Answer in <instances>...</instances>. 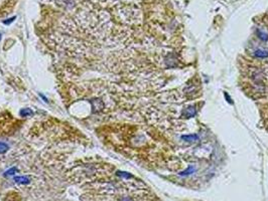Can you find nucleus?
I'll return each instance as SVG.
<instances>
[{
	"label": "nucleus",
	"instance_id": "nucleus-7",
	"mask_svg": "<svg viewBox=\"0 0 268 201\" xmlns=\"http://www.w3.org/2000/svg\"><path fill=\"white\" fill-rule=\"evenodd\" d=\"M8 150V145L4 142H0V153L3 154Z\"/></svg>",
	"mask_w": 268,
	"mask_h": 201
},
{
	"label": "nucleus",
	"instance_id": "nucleus-6",
	"mask_svg": "<svg viewBox=\"0 0 268 201\" xmlns=\"http://www.w3.org/2000/svg\"><path fill=\"white\" fill-rule=\"evenodd\" d=\"M32 115H33V112L30 109H22L20 111L21 117H29V116H32Z\"/></svg>",
	"mask_w": 268,
	"mask_h": 201
},
{
	"label": "nucleus",
	"instance_id": "nucleus-4",
	"mask_svg": "<svg viewBox=\"0 0 268 201\" xmlns=\"http://www.w3.org/2000/svg\"><path fill=\"white\" fill-rule=\"evenodd\" d=\"M254 55L256 57H259V59H265L268 56V51L264 49H258L254 52Z\"/></svg>",
	"mask_w": 268,
	"mask_h": 201
},
{
	"label": "nucleus",
	"instance_id": "nucleus-14",
	"mask_svg": "<svg viewBox=\"0 0 268 201\" xmlns=\"http://www.w3.org/2000/svg\"><path fill=\"white\" fill-rule=\"evenodd\" d=\"M0 38H1V33H0Z\"/></svg>",
	"mask_w": 268,
	"mask_h": 201
},
{
	"label": "nucleus",
	"instance_id": "nucleus-3",
	"mask_svg": "<svg viewBox=\"0 0 268 201\" xmlns=\"http://www.w3.org/2000/svg\"><path fill=\"white\" fill-rule=\"evenodd\" d=\"M14 181L20 184H28L30 182L29 177H27V176H16V177H14Z\"/></svg>",
	"mask_w": 268,
	"mask_h": 201
},
{
	"label": "nucleus",
	"instance_id": "nucleus-2",
	"mask_svg": "<svg viewBox=\"0 0 268 201\" xmlns=\"http://www.w3.org/2000/svg\"><path fill=\"white\" fill-rule=\"evenodd\" d=\"M196 113H197V109H196L195 106H189L188 108H185L183 110V112H181V117H184L185 119L188 118H193Z\"/></svg>",
	"mask_w": 268,
	"mask_h": 201
},
{
	"label": "nucleus",
	"instance_id": "nucleus-9",
	"mask_svg": "<svg viewBox=\"0 0 268 201\" xmlns=\"http://www.w3.org/2000/svg\"><path fill=\"white\" fill-rule=\"evenodd\" d=\"M117 175L118 176H121V177H123V178H131V175L129 174V173H127V172H117Z\"/></svg>",
	"mask_w": 268,
	"mask_h": 201
},
{
	"label": "nucleus",
	"instance_id": "nucleus-8",
	"mask_svg": "<svg viewBox=\"0 0 268 201\" xmlns=\"http://www.w3.org/2000/svg\"><path fill=\"white\" fill-rule=\"evenodd\" d=\"M258 35H259V38H261L262 40H268V34L265 33L264 31L262 30H258Z\"/></svg>",
	"mask_w": 268,
	"mask_h": 201
},
{
	"label": "nucleus",
	"instance_id": "nucleus-13",
	"mask_svg": "<svg viewBox=\"0 0 268 201\" xmlns=\"http://www.w3.org/2000/svg\"><path fill=\"white\" fill-rule=\"evenodd\" d=\"M14 19H15V17H12V18H10V19H8V21H4V23H5V24H7V23H10V22H12Z\"/></svg>",
	"mask_w": 268,
	"mask_h": 201
},
{
	"label": "nucleus",
	"instance_id": "nucleus-1",
	"mask_svg": "<svg viewBox=\"0 0 268 201\" xmlns=\"http://www.w3.org/2000/svg\"><path fill=\"white\" fill-rule=\"evenodd\" d=\"M16 2L17 0H0V16L9 13Z\"/></svg>",
	"mask_w": 268,
	"mask_h": 201
},
{
	"label": "nucleus",
	"instance_id": "nucleus-5",
	"mask_svg": "<svg viewBox=\"0 0 268 201\" xmlns=\"http://www.w3.org/2000/svg\"><path fill=\"white\" fill-rule=\"evenodd\" d=\"M181 139L185 140L186 142H196L199 139V137L197 135H188V136H183Z\"/></svg>",
	"mask_w": 268,
	"mask_h": 201
},
{
	"label": "nucleus",
	"instance_id": "nucleus-10",
	"mask_svg": "<svg viewBox=\"0 0 268 201\" xmlns=\"http://www.w3.org/2000/svg\"><path fill=\"white\" fill-rule=\"evenodd\" d=\"M15 172H17V168H15V167H13V168L9 169L8 171L5 172V176H10V175H13Z\"/></svg>",
	"mask_w": 268,
	"mask_h": 201
},
{
	"label": "nucleus",
	"instance_id": "nucleus-12",
	"mask_svg": "<svg viewBox=\"0 0 268 201\" xmlns=\"http://www.w3.org/2000/svg\"><path fill=\"white\" fill-rule=\"evenodd\" d=\"M119 201H133V199L131 197H122Z\"/></svg>",
	"mask_w": 268,
	"mask_h": 201
},
{
	"label": "nucleus",
	"instance_id": "nucleus-11",
	"mask_svg": "<svg viewBox=\"0 0 268 201\" xmlns=\"http://www.w3.org/2000/svg\"><path fill=\"white\" fill-rule=\"evenodd\" d=\"M194 172V168L191 166H190L189 167V169H186L185 172H183V173H180V175H188V174H190V173H193Z\"/></svg>",
	"mask_w": 268,
	"mask_h": 201
}]
</instances>
